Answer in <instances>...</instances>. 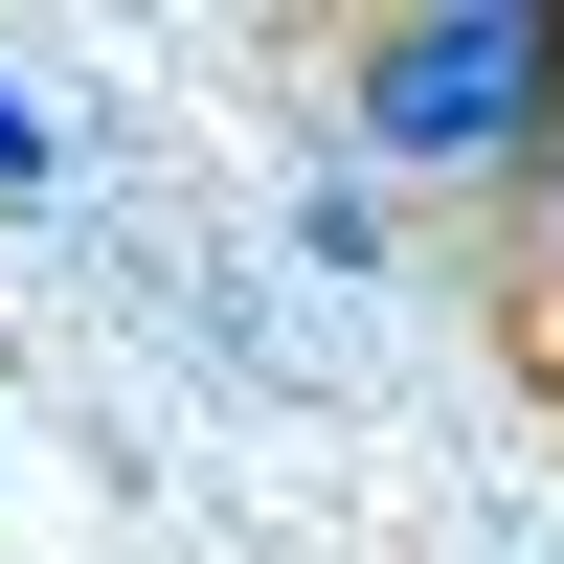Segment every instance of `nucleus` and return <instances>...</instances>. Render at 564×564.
<instances>
[{"label":"nucleus","instance_id":"obj_1","mask_svg":"<svg viewBox=\"0 0 564 564\" xmlns=\"http://www.w3.org/2000/svg\"><path fill=\"white\" fill-rule=\"evenodd\" d=\"M564 0H384L339 45V181H542Z\"/></svg>","mask_w":564,"mask_h":564},{"label":"nucleus","instance_id":"obj_2","mask_svg":"<svg viewBox=\"0 0 564 564\" xmlns=\"http://www.w3.org/2000/svg\"><path fill=\"white\" fill-rule=\"evenodd\" d=\"M294 249H316V271H384V181L316 159V181H294Z\"/></svg>","mask_w":564,"mask_h":564},{"label":"nucleus","instance_id":"obj_3","mask_svg":"<svg viewBox=\"0 0 564 564\" xmlns=\"http://www.w3.org/2000/svg\"><path fill=\"white\" fill-rule=\"evenodd\" d=\"M45 181H68V135H45V90L0 68V204H45Z\"/></svg>","mask_w":564,"mask_h":564},{"label":"nucleus","instance_id":"obj_4","mask_svg":"<svg viewBox=\"0 0 564 564\" xmlns=\"http://www.w3.org/2000/svg\"><path fill=\"white\" fill-rule=\"evenodd\" d=\"M542 226H564V135H542Z\"/></svg>","mask_w":564,"mask_h":564}]
</instances>
